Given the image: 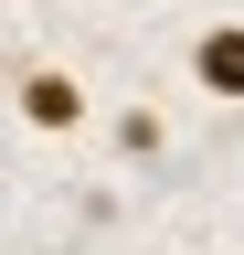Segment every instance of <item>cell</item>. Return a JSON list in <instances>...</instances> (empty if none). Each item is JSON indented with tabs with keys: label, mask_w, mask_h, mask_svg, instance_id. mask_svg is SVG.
Masks as SVG:
<instances>
[{
	"label": "cell",
	"mask_w": 244,
	"mask_h": 255,
	"mask_svg": "<svg viewBox=\"0 0 244 255\" xmlns=\"http://www.w3.org/2000/svg\"><path fill=\"white\" fill-rule=\"evenodd\" d=\"M117 159H160V107H128V117H117Z\"/></svg>",
	"instance_id": "3957f363"
},
{
	"label": "cell",
	"mask_w": 244,
	"mask_h": 255,
	"mask_svg": "<svg viewBox=\"0 0 244 255\" xmlns=\"http://www.w3.org/2000/svg\"><path fill=\"white\" fill-rule=\"evenodd\" d=\"M11 96H21V128H43V138H75L85 128V75H64V64H43V53L11 64Z\"/></svg>",
	"instance_id": "6da1fadb"
},
{
	"label": "cell",
	"mask_w": 244,
	"mask_h": 255,
	"mask_svg": "<svg viewBox=\"0 0 244 255\" xmlns=\"http://www.w3.org/2000/svg\"><path fill=\"white\" fill-rule=\"evenodd\" d=\"M191 96L244 107V21H202L191 32Z\"/></svg>",
	"instance_id": "7a4b0ae2"
}]
</instances>
